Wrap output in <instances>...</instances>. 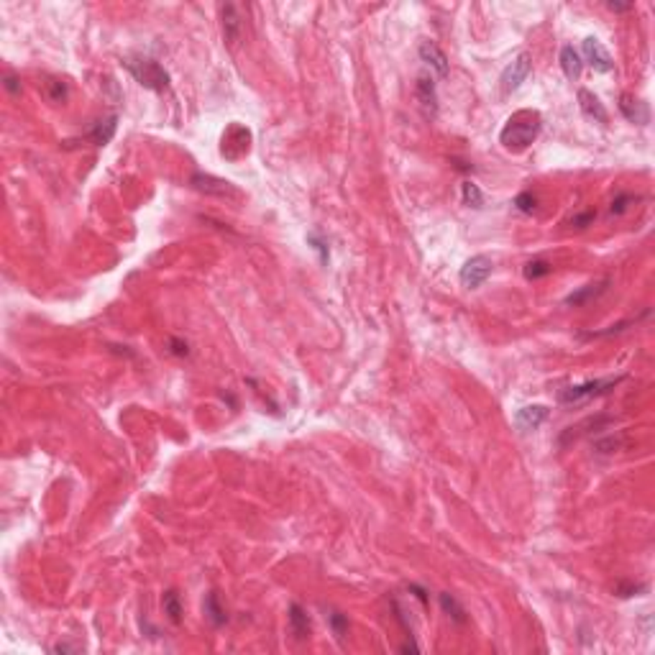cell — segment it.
Listing matches in <instances>:
<instances>
[{"instance_id":"cell-1","label":"cell","mask_w":655,"mask_h":655,"mask_svg":"<svg viewBox=\"0 0 655 655\" xmlns=\"http://www.w3.org/2000/svg\"><path fill=\"white\" fill-rule=\"evenodd\" d=\"M540 126H543V118H540L537 111H517L512 118L505 123V128H502L499 143H502L507 151L528 149L530 143L537 139V134H540Z\"/></svg>"},{"instance_id":"cell-2","label":"cell","mask_w":655,"mask_h":655,"mask_svg":"<svg viewBox=\"0 0 655 655\" xmlns=\"http://www.w3.org/2000/svg\"><path fill=\"white\" fill-rule=\"evenodd\" d=\"M123 67L134 75V80L141 87L151 90V92H164V90L169 87V72L159 62L146 59V57H139V59L128 57V59H123Z\"/></svg>"},{"instance_id":"cell-3","label":"cell","mask_w":655,"mask_h":655,"mask_svg":"<svg viewBox=\"0 0 655 655\" xmlns=\"http://www.w3.org/2000/svg\"><path fill=\"white\" fill-rule=\"evenodd\" d=\"M622 381H625V374L607 376V379H591V381H584V384H576V387H566V389H561L558 402L568 404V407H571V404L589 402V400H594V397L610 395L612 389L617 387V384H622Z\"/></svg>"},{"instance_id":"cell-4","label":"cell","mask_w":655,"mask_h":655,"mask_svg":"<svg viewBox=\"0 0 655 655\" xmlns=\"http://www.w3.org/2000/svg\"><path fill=\"white\" fill-rule=\"evenodd\" d=\"M581 59L586 62L589 67L596 69V72H612L614 69V62H612L610 52L602 46V41L594 36H586L584 41H581Z\"/></svg>"},{"instance_id":"cell-5","label":"cell","mask_w":655,"mask_h":655,"mask_svg":"<svg viewBox=\"0 0 655 655\" xmlns=\"http://www.w3.org/2000/svg\"><path fill=\"white\" fill-rule=\"evenodd\" d=\"M489 276H491V259L489 256H471V259L461 267V272H458L461 284L463 287H469V290L481 287Z\"/></svg>"},{"instance_id":"cell-6","label":"cell","mask_w":655,"mask_h":655,"mask_svg":"<svg viewBox=\"0 0 655 655\" xmlns=\"http://www.w3.org/2000/svg\"><path fill=\"white\" fill-rule=\"evenodd\" d=\"M190 185H192L197 192L216 195V197H239L236 187H233L228 179L213 177V174H202V171H195L192 177H190Z\"/></svg>"},{"instance_id":"cell-7","label":"cell","mask_w":655,"mask_h":655,"mask_svg":"<svg viewBox=\"0 0 655 655\" xmlns=\"http://www.w3.org/2000/svg\"><path fill=\"white\" fill-rule=\"evenodd\" d=\"M248 141H251V134L246 131L244 126H231L223 134V143H220V154L225 159H239L248 151Z\"/></svg>"},{"instance_id":"cell-8","label":"cell","mask_w":655,"mask_h":655,"mask_svg":"<svg viewBox=\"0 0 655 655\" xmlns=\"http://www.w3.org/2000/svg\"><path fill=\"white\" fill-rule=\"evenodd\" d=\"M530 69H533V64H530L528 54H520V57H517L512 64H507V69L502 72V90H505L507 95H509V92H514V90L520 87L522 82L528 80Z\"/></svg>"},{"instance_id":"cell-9","label":"cell","mask_w":655,"mask_h":655,"mask_svg":"<svg viewBox=\"0 0 655 655\" xmlns=\"http://www.w3.org/2000/svg\"><path fill=\"white\" fill-rule=\"evenodd\" d=\"M417 103L423 108L425 118H435L438 115V92H435V82L432 77H420L415 85Z\"/></svg>"},{"instance_id":"cell-10","label":"cell","mask_w":655,"mask_h":655,"mask_svg":"<svg viewBox=\"0 0 655 655\" xmlns=\"http://www.w3.org/2000/svg\"><path fill=\"white\" fill-rule=\"evenodd\" d=\"M545 417H548V407H545V404H528V407L517 409L514 425H517L520 432H530V430H537V428L545 423Z\"/></svg>"},{"instance_id":"cell-11","label":"cell","mask_w":655,"mask_h":655,"mask_svg":"<svg viewBox=\"0 0 655 655\" xmlns=\"http://www.w3.org/2000/svg\"><path fill=\"white\" fill-rule=\"evenodd\" d=\"M417 52H420V59L430 67V72H435L438 77H448V57L435 41H423Z\"/></svg>"},{"instance_id":"cell-12","label":"cell","mask_w":655,"mask_h":655,"mask_svg":"<svg viewBox=\"0 0 655 655\" xmlns=\"http://www.w3.org/2000/svg\"><path fill=\"white\" fill-rule=\"evenodd\" d=\"M619 113L625 115L630 123H638V126H645L650 123V108L648 103H642L633 95H622L619 97Z\"/></svg>"},{"instance_id":"cell-13","label":"cell","mask_w":655,"mask_h":655,"mask_svg":"<svg viewBox=\"0 0 655 655\" xmlns=\"http://www.w3.org/2000/svg\"><path fill=\"white\" fill-rule=\"evenodd\" d=\"M115 131H118V115H105V118L95 120V126L90 128L87 139L95 143V146H105V143L113 141Z\"/></svg>"},{"instance_id":"cell-14","label":"cell","mask_w":655,"mask_h":655,"mask_svg":"<svg viewBox=\"0 0 655 655\" xmlns=\"http://www.w3.org/2000/svg\"><path fill=\"white\" fill-rule=\"evenodd\" d=\"M579 105H581V111H584V115L596 120V123H607V118H610L602 100H599L594 92H589V90H579Z\"/></svg>"},{"instance_id":"cell-15","label":"cell","mask_w":655,"mask_h":655,"mask_svg":"<svg viewBox=\"0 0 655 655\" xmlns=\"http://www.w3.org/2000/svg\"><path fill=\"white\" fill-rule=\"evenodd\" d=\"M220 23H223V36L228 44H236L241 36V18H239V10H236V6H223L220 8Z\"/></svg>"},{"instance_id":"cell-16","label":"cell","mask_w":655,"mask_h":655,"mask_svg":"<svg viewBox=\"0 0 655 655\" xmlns=\"http://www.w3.org/2000/svg\"><path fill=\"white\" fill-rule=\"evenodd\" d=\"M290 630H292V635L297 638V640H305V638H310V617H307V612L300 607L297 602H292L290 604Z\"/></svg>"},{"instance_id":"cell-17","label":"cell","mask_w":655,"mask_h":655,"mask_svg":"<svg viewBox=\"0 0 655 655\" xmlns=\"http://www.w3.org/2000/svg\"><path fill=\"white\" fill-rule=\"evenodd\" d=\"M561 69H563V75L568 77V80H579L581 77V69H584V59H581V54L573 49V46H563L561 49Z\"/></svg>"},{"instance_id":"cell-18","label":"cell","mask_w":655,"mask_h":655,"mask_svg":"<svg viewBox=\"0 0 655 655\" xmlns=\"http://www.w3.org/2000/svg\"><path fill=\"white\" fill-rule=\"evenodd\" d=\"M607 284H610V279H602V282H594V284H586V287H581L579 292H571L563 302L566 305H573V307H579V305H586L589 300H596L599 295H604V290H607Z\"/></svg>"},{"instance_id":"cell-19","label":"cell","mask_w":655,"mask_h":655,"mask_svg":"<svg viewBox=\"0 0 655 655\" xmlns=\"http://www.w3.org/2000/svg\"><path fill=\"white\" fill-rule=\"evenodd\" d=\"M162 607H164V614L169 617L171 625H179V622H182V599H179V594L174 591V589L164 591Z\"/></svg>"},{"instance_id":"cell-20","label":"cell","mask_w":655,"mask_h":655,"mask_svg":"<svg viewBox=\"0 0 655 655\" xmlns=\"http://www.w3.org/2000/svg\"><path fill=\"white\" fill-rule=\"evenodd\" d=\"M205 617L210 619L213 627L225 625V619H228V614H225V610L220 607V599H218L216 591H210V594L205 596Z\"/></svg>"},{"instance_id":"cell-21","label":"cell","mask_w":655,"mask_h":655,"mask_svg":"<svg viewBox=\"0 0 655 655\" xmlns=\"http://www.w3.org/2000/svg\"><path fill=\"white\" fill-rule=\"evenodd\" d=\"M440 607H443V612H446L453 622H458V625H463V622L469 619L466 617V610L458 604V599H456L453 594H446V591H443V594H440Z\"/></svg>"},{"instance_id":"cell-22","label":"cell","mask_w":655,"mask_h":655,"mask_svg":"<svg viewBox=\"0 0 655 655\" xmlns=\"http://www.w3.org/2000/svg\"><path fill=\"white\" fill-rule=\"evenodd\" d=\"M461 200H463V205L479 210L481 205H484V195H481V190H479L474 182H463L461 185Z\"/></svg>"},{"instance_id":"cell-23","label":"cell","mask_w":655,"mask_h":655,"mask_svg":"<svg viewBox=\"0 0 655 655\" xmlns=\"http://www.w3.org/2000/svg\"><path fill=\"white\" fill-rule=\"evenodd\" d=\"M645 591H648V584H638V581H619V584H614V594L622 596V599L640 596Z\"/></svg>"},{"instance_id":"cell-24","label":"cell","mask_w":655,"mask_h":655,"mask_svg":"<svg viewBox=\"0 0 655 655\" xmlns=\"http://www.w3.org/2000/svg\"><path fill=\"white\" fill-rule=\"evenodd\" d=\"M551 272H553V267L548 264V261H543V259L528 261V264H525V269H522L525 279H540V276H548Z\"/></svg>"},{"instance_id":"cell-25","label":"cell","mask_w":655,"mask_h":655,"mask_svg":"<svg viewBox=\"0 0 655 655\" xmlns=\"http://www.w3.org/2000/svg\"><path fill=\"white\" fill-rule=\"evenodd\" d=\"M307 244H313L315 251L321 253V261H323V264H328V261H330V248H328L325 239H323L321 233H318V231H310V233H307Z\"/></svg>"},{"instance_id":"cell-26","label":"cell","mask_w":655,"mask_h":655,"mask_svg":"<svg viewBox=\"0 0 655 655\" xmlns=\"http://www.w3.org/2000/svg\"><path fill=\"white\" fill-rule=\"evenodd\" d=\"M328 619H330V627H333V633L338 640H343L346 638V633H348V617L346 614H341V612H333V614H328Z\"/></svg>"},{"instance_id":"cell-27","label":"cell","mask_w":655,"mask_h":655,"mask_svg":"<svg viewBox=\"0 0 655 655\" xmlns=\"http://www.w3.org/2000/svg\"><path fill=\"white\" fill-rule=\"evenodd\" d=\"M46 97H49L52 103L67 100V85H64L62 80H52L49 85H46Z\"/></svg>"},{"instance_id":"cell-28","label":"cell","mask_w":655,"mask_h":655,"mask_svg":"<svg viewBox=\"0 0 655 655\" xmlns=\"http://www.w3.org/2000/svg\"><path fill=\"white\" fill-rule=\"evenodd\" d=\"M514 208L520 210V213H533V210L537 208V197L533 192H522V195H517L514 197Z\"/></svg>"},{"instance_id":"cell-29","label":"cell","mask_w":655,"mask_h":655,"mask_svg":"<svg viewBox=\"0 0 655 655\" xmlns=\"http://www.w3.org/2000/svg\"><path fill=\"white\" fill-rule=\"evenodd\" d=\"M635 200H638V197H633V195H627V192L617 195V197L612 200L610 213H612V216H619V213H625V210H627V205H630V202H635Z\"/></svg>"},{"instance_id":"cell-30","label":"cell","mask_w":655,"mask_h":655,"mask_svg":"<svg viewBox=\"0 0 655 655\" xmlns=\"http://www.w3.org/2000/svg\"><path fill=\"white\" fill-rule=\"evenodd\" d=\"M169 353L171 356H190V346H187V341H179V338H169Z\"/></svg>"},{"instance_id":"cell-31","label":"cell","mask_w":655,"mask_h":655,"mask_svg":"<svg viewBox=\"0 0 655 655\" xmlns=\"http://www.w3.org/2000/svg\"><path fill=\"white\" fill-rule=\"evenodd\" d=\"M596 218V213L594 210H586V213H581V216H573L571 218V225H576V228H586L591 220Z\"/></svg>"},{"instance_id":"cell-32","label":"cell","mask_w":655,"mask_h":655,"mask_svg":"<svg viewBox=\"0 0 655 655\" xmlns=\"http://www.w3.org/2000/svg\"><path fill=\"white\" fill-rule=\"evenodd\" d=\"M3 85H6L8 92H21V85H18V80H15L13 75H6V82H3Z\"/></svg>"},{"instance_id":"cell-33","label":"cell","mask_w":655,"mask_h":655,"mask_svg":"<svg viewBox=\"0 0 655 655\" xmlns=\"http://www.w3.org/2000/svg\"><path fill=\"white\" fill-rule=\"evenodd\" d=\"M607 8L614 10V13H625V10H633V3H627V6H622V3H607Z\"/></svg>"},{"instance_id":"cell-34","label":"cell","mask_w":655,"mask_h":655,"mask_svg":"<svg viewBox=\"0 0 655 655\" xmlns=\"http://www.w3.org/2000/svg\"><path fill=\"white\" fill-rule=\"evenodd\" d=\"M75 645H67V642H59V645H54L52 653H75Z\"/></svg>"},{"instance_id":"cell-35","label":"cell","mask_w":655,"mask_h":655,"mask_svg":"<svg viewBox=\"0 0 655 655\" xmlns=\"http://www.w3.org/2000/svg\"><path fill=\"white\" fill-rule=\"evenodd\" d=\"M409 591H415V596L420 599V602H428V596H425V591L420 586H415V584H412V586H409Z\"/></svg>"}]
</instances>
